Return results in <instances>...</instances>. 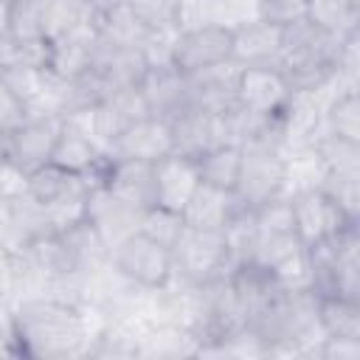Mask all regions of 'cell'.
I'll return each instance as SVG.
<instances>
[{
    "instance_id": "1",
    "label": "cell",
    "mask_w": 360,
    "mask_h": 360,
    "mask_svg": "<svg viewBox=\"0 0 360 360\" xmlns=\"http://www.w3.org/2000/svg\"><path fill=\"white\" fill-rule=\"evenodd\" d=\"M104 326L96 304H70L51 295L20 298L8 312V343L14 354L39 360L87 357Z\"/></svg>"
},
{
    "instance_id": "2",
    "label": "cell",
    "mask_w": 360,
    "mask_h": 360,
    "mask_svg": "<svg viewBox=\"0 0 360 360\" xmlns=\"http://www.w3.org/2000/svg\"><path fill=\"white\" fill-rule=\"evenodd\" d=\"M309 290L318 298L338 295L360 301V222L307 248Z\"/></svg>"
},
{
    "instance_id": "3",
    "label": "cell",
    "mask_w": 360,
    "mask_h": 360,
    "mask_svg": "<svg viewBox=\"0 0 360 360\" xmlns=\"http://www.w3.org/2000/svg\"><path fill=\"white\" fill-rule=\"evenodd\" d=\"M239 149L242 158L233 194L242 208L253 211L284 191V138L278 121H273L253 141H245Z\"/></svg>"
},
{
    "instance_id": "4",
    "label": "cell",
    "mask_w": 360,
    "mask_h": 360,
    "mask_svg": "<svg viewBox=\"0 0 360 360\" xmlns=\"http://www.w3.org/2000/svg\"><path fill=\"white\" fill-rule=\"evenodd\" d=\"M172 262H174V273L191 284H208L225 278L231 273L225 233L186 225L172 248Z\"/></svg>"
},
{
    "instance_id": "5",
    "label": "cell",
    "mask_w": 360,
    "mask_h": 360,
    "mask_svg": "<svg viewBox=\"0 0 360 360\" xmlns=\"http://www.w3.org/2000/svg\"><path fill=\"white\" fill-rule=\"evenodd\" d=\"M110 264L141 290H158L174 273L172 250L141 231L129 233L110 250Z\"/></svg>"
},
{
    "instance_id": "6",
    "label": "cell",
    "mask_w": 360,
    "mask_h": 360,
    "mask_svg": "<svg viewBox=\"0 0 360 360\" xmlns=\"http://www.w3.org/2000/svg\"><path fill=\"white\" fill-rule=\"evenodd\" d=\"M292 211V228L304 248H312L349 225H357L343 214V208L323 191V188H304L287 197Z\"/></svg>"
},
{
    "instance_id": "7",
    "label": "cell",
    "mask_w": 360,
    "mask_h": 360,
    "mask_svg": "<svg viewBox=\"0 0 360 360\" xmlns=\"http://www.w3.org/2000/svg\"><path fill=\"white\" fill-rule=\"evenodd\" d=\"M233 51V28L225 25H197L183 28L172 45V65L180 73H194L211 65L231 62Z\"/></svg>"
},
{
    "instance_id": "8",
    "label": "cell",
    "mask_w": 360,
    "mask_h": 360,
    "mask_svg": "<svg viewBox=\"0 0 360 360\" xmlns=\"http://www.w3.org/2000/svg\"><path fill=\"white\" fill-rule=\"evenodd\" d=\"M290 96H292V90H290L284 73L276 65H248V68H239L236 101H239L242 110H248L253 115L273 118V115H278L287 107Z\"/></svg>"
},
{
    "instance_id": "9",
    "label": "cell",
    "mask_w": 360,
    "mask_h": 360,
    "mask_svg": "<svg viewBox=\"0 0 360 360\" xmlns=\"http://www.w3.org/2000/svg\"><path fill=\"white\" fill-rule=\"evenodd\" d=\"M62 132V118H25L8 135H3L6 160H11L25 174L51 163V152Z\"/></svg>"
},
{
    "instance_id": "10",
    "label": "cell",
    "mask_w": 360,
    "mask_h": 360,
    "mask_svg": "<svg viewBox=\"0 0 360 360\" xmlns=\"http://www.w3.org/2000/svg\"><path fill=\"white\" fill-rule=\"evenodd\" d=\"M172 152V127L163 118L146 115L135 124H127L110 143V160H146L155 163Z\"/></svg>"
},
{
    "instance_id": "11",
    "label": "cell",
    "mask_w": 360,
    "mask_h": 360,
    "mask_svg": "<svg viewBox=\"0 0 360 360\" xmlns=\"http://www.w3.org/2000/svg\"><path fill=\"white\" fill-rule=\"evenodd\" d=\"M141 214H143V211L127 205L124 200H118L115 194H110V191L104 188V183H101V186H96V188L90 191V197H87V214H84V219L101 233L104 245L112 250L121 239H127L129 233L138 231Z\"/></svg>"
},
{
    "instance_id": "12",
    "label": "cell",
    "mask_w": 360,
    "mask_h": 360,
    "mask_svg": "<svg viewBox=\"0 0 360 360\" xmlns=\"http://www.w3.org/2000/svg\"><path fill=\"white\" fill-rule=\"evenodd\" d=\"M197 186H200V172L194 158L169 152L166 158L155 160V205L183 214Z\"/></svg>"
},
{
    "instance_id": "13",
    "label": "cell",
    "mask_w": 360,
    "mask_h": 360,
    "mask_svg": "<svg viewBox=\"0 0 360 360\" xmlns=\"http://www.w3.org/2000/svg\"><path fill=\"white\" fill-rule=\"evenodd\" d=\"M104 188L127 205L146 211L155 205V163L146 160H107Z\"/></svg>"
},
{
    "instance_id": "14",
    "label": "cell",
    "mask_w": 360,
    "mask_h": 360,
    "mask_svg": "<svg viewBox=\"0 0 360 360\" xmlns=\"http://www.w3.org/2000/svg\"><path fill=\"white\" fill-rule=\"evenodd\" d=\"M96 42H98V31H96V20L76 25L73 31L51 39V56H48V70H53L62 79H76L82 76L96 53Z\"/></svg>"
},
{
    "instance_id": "15",
    "label": "cell",
    "mask_w": 360,
    "mask_h": 360,
    "mask_svg": "<svg viewBox=\"0 0 360 360\" xmlns=\"http://www.w3.org/2000/svg\"><path fill=\"white\" fill-rule=\"evenodd\" d=\"M141 93L149 104V115L172 121L177 112L188 107V93H186V76L174 65H160V68H146V76L141 82Z\"/></svg>"
},
{
    "instance_id": "16",
    "label": "cell",
    "mask_w": 360,
    "mask_h": 360,
    "mask_svg": "<svg viewBox=\"0 0 360 360\" xmlns=\"http://www.w3.org/2000/svg\"><path fill=\"white\" fill-rule=\"evenodd\" d=\"M278 51H281V25L256 17V20L242 22V25L233 28L231 59L239 68H248V65H276Z\"/></svg>"
},
{
    "instance_id": "17",
    "label": "cell",
    "mask_w": 360,
    "mask_h": 360,
    "mask_svg": "<svg viewBox=\"0 0 360 360\" xmlns=\"http://www.w3.org/2000/svg\"><path fill=\"white\" fill-rule=\"evenodd\" d=\"M242 211V205L236 202L233 191L200 183L197 191L191 194V200L183 208V222L188 228H202V231H222L233 214Z\"/></svg>"
},
{
    "instance_id": "18",
    "label": "cell",
    "mask_w": 360,
    "mask_h": 360,
    "mask_svg": "<svg viewBox=\"0 0 360 360\" xmlns=\"http://www.w3.org/2000/svg\"><path fill=\"white\" fill-rule=\"evenodd\" d=\"M107 152L93 143L90 138H84L82 132L70 129L62 124V132L56 138V146L51 152V163L65 169V172H73V174H96V172H104L107 169Z\"/></svg>"
},
{
    "instance_id": "19",
    "label": "cell",
    "mask_w": 360,
    "mask_h": 360,
    "mask_svg": "<svg viewBox=\"0 0 360 360\" xmlns=\"http://www.w3.org/2000/svg\"><path fill=\"white\" fill-rule=\"evenodd\" d=\"M172 152L186 155V158H200L202 152H208L217 143V124L214 115L200 112L194 107H186L183 112H177L172 121Z\"/></svg>"
},
{
    "instance_id": "20",
    "label": "cell",
    "mask_w": 360,
    "mask_h": 360,
    "mask_svg": "<svg viewBox=\"0 0 360 360\" xmlns=\"http://www.w3.org/2000/svg\"><path fill=\"white\" fill-rule=\"evenodd\" d=\"M197 352H200V340L188 329L177 323H152L149 329H143L135 357L174 360V357H197Z\"/></svg>"
},
{
    "instance_id": "21",
    "label": "cell",
    "mask_w": 360,
    "mask_h": 360,
    "mask_svg": "<svg viewBox=\"0 0 360 360\" xmlns=\"http://www.w3.org/2000/svg\"><path fill=\"white\" fill-rule=\"evenodd\" d=\"M96 31H98V42L112 48H132V51H141L146 37L152 34V28L135 14L129 3H121L104 14H96Z\"/></svg>"
},
{
    "instance_id": "22",
    "label": "cell",
    "mask_w": 360,
    "mask_h": 360,
    "mask_svg": "<svg viewBox=\"0 0 360 360\" xmlns=\"http://www.w3.org/2000/svg\"><path fill=\"white\" fill-rule=\"evenodd\" d=\"M59 236H62V242H65V248H68V253H70L82 278H87V276H93V273H98L101 267L110 264V248L104 245L101 233L87 219L76 222L73 228L62 231Z\"/></svg>"
},
{
    "instance_id": "23",
    "label": "cell",
    "mask_w": 360,
    "mask_h": 360,
    "mask_svg": "<svg viewBox=\"0 0 360 360\" xmlns=\"http://www.w3.org/2000/svg\"><path fill=\"white\" fill-rule=\"evenodd\" d=\"M321 132L346 138L360 143V104H357V87H338L332 98L323 107L321 115Z\"/></svg>"
},
{
    "instance_id": "24",
    "label": "cell",
    "mask_w": 360,
    "mask_h": 360,
    "mask_svg": "<svg viewBox=\"0 0 360 360\" xmlns=\"http://www.w3.org/2000/svg\"><path fill=\"white\" fill-rule=\"evenodd\" d=\"M304 17L335 37H346L360 31V0H307Z\"/></svg>"
},
{
    "instance_id": "25",
    "label": "cell",
    "mask_w": 360,
    "mask_h": 360,
    "mask_svg": "<svg viewBox=\"0 0 360 360\" xmlns=\"http://www.w3.org/2000/svg\"><path fill=\"white\" fill-rule=\"evenodd\" d=\"M239 158L242 149L233 143H222V146H211L208 152H202L197 158V172H200V183L233 191L236 177H239Z\"/></svg>"
},
{
    "instance_id": "26",
    "label": "cell",
    "mask_w": 360,
    "mask_h": 360,
    "mask_svg": "<svg viewBox=\"0 0 360 360\" xmlns=\"http://www.w3.org/2000/svg\"><path fill=\"white\" fill-rule=\"evenodd\" d=\"M318 318L326 335L360 340V301L326 295L318 298Z\"/></svg>"
},
{
    "instance_id": "27",
    "label": "cell",
    "mask_w": 360,
    "mask_h": 360,
    "mask_svg": "<svg viewBox=\"0 0 360 360\" xmlns=\"http://www.w3.org/2000/svg\"><path fill=\"white\" fill-rule=\"evenodd\" d=\"M90 20H96V11L87 0H42V25L48 42Z\"/></svg>"
},
{
    "instance_id": "28",
    "label": "cell",
    "mask_w": 360,
    "mask_h": 360,
    "mask_svg": "<svg viewBox=\"0 0 360 360\" xmlns=\"http://www.w3.org/2000/svg\"><path fill=\"white\" fill-rule=\"evenodd\" d=\"M6 34L20 42H37L45 39L42 25V0H11L8 6V25Z\"/></svg>"
},
{
    "instance_id": "29",
    "label": "cell",
    "mask_w": 360,
    "mask_h": 360,
    "mask_svg": "<svg viewBox=\"0 0 360 360\" xmlns=\"http://www.w3.org/2000/svg\"><path fill=\"white\" fill-rule=\"evenodd\" d=\"M186 222H183V214L180 211H169V208H160V205H152L141 214V225L138 231L146 233L149 239L160 242L163 248H174V242L180 239Z\"/></svg>"
},
{
    "instance_id": "30",
    "label": "cell",
    "mask_w": 360,
    "mask_h": 360,
    "mask_svg": "<svg viewBox=\"0 0 360 360\" xmlns=\"http://www.w3.org/2000/svg\"><path fill=\"white\" fill-rule=\"evenodd\" d=\"M101 104H104L107 112L112 115L118 132H121L127 124H135V121H141V118L149 115V104H146V98H143V93H141V84L115 90V93H110Z\"/></svg>"
},
{
    "instance_id": "31",
    "label": "cell",
    "mask_w": 360,
    "mask_h": 360,
    "mask_svg": "<svg viewBox=\"0 0 360 360\" xmlns=\"http://www.w3.org/2000/svg\"><path fill=\"white\" fill-rule=\"evenodd\" d=\"M321 188L343 208V214L354 222H360V174H329L321 183Z\"/></svg>"
},
{
    "instance_id": "32",
    "label": "cell",
    "mask_w": 360,
    "mask_h": 360,
    "mask_svg": "<svg viewBox=\"0 0 360 360\" xmlns=\"http://www.w3.org/2000/svg\"><path fill=\"white\" fill-rule=\"evenodd\" d=\"M270 270H273V276H276V281H278V287L284 292L309 290V259H307V248H298L295 253L284 256Z\"/></svg>"
},
{
    "instance_id": "33",
    "label": "cell",
    "mask_w": 360,
    "mask_h": 360,
    "mask_svg": "<svg viewBox=\"0 0 360 360\" xmlns=\"http://www.w3.org/2000/svg\"><path fill=\"white\" fill-rule=\"evenodd\" d=\"M135 14L149 28H174L177 31V8L180 0H127Z\"/></svg>"
},
{
    "instance_id": "34",
    "label": "cell",
    "mask_w": 360,
    "mask_h": 360,
    "mask_svg": "<svg viewBox=\"0 0 360 360\" xmlns=\"http://www.w3.org/2000/svg\"><path fill=\"white\" fill-rule=\"evenodd\" d=\"M307 14V0H259V17L276 25H287Z\"/></svg>"
},
{
    "instance_id": "35",
    "label": "cell",
    "mask_w": 360,
    "mask_h": 360,
    "mask_svg": "<svg viewBox=\"0 0 360 360\" xmlns=\"http://www.w3.org/2000/svg\"><path fill=\"white\" fill-rule=\"evenodd\" d=\"M25 121V107L20 104V98L11 93V87L0 79V138L8 135L14 127H20Z\"/></svg>"
},
{
    "instance_id": "36",
    "label": "cell",
    "mask_w": 360,
    "mask_h": 360,
    "mask_svg": "<svg viewBox=\"0 0 360 360\" xmlns=\"http://www.w3.org/2000/svg\"><path fill=\"white\" fill-rule=\"evenodd\" d=\"M22 194H28V174L3 158V163H0V200L11 202Z\"/></svg>"
},
{
    "instance_id": "37",
    "label": "cell",
    "mask_w": 360,
    "mask_h": 360,
    "mask_svg": "<svg viewBox=\"0 0 360 360\" xmlns=\"http://www.w3.org/2000/svg\"><path fill=\"white\" fill-rule=\"evenodd\" d=\"M318 360H360V340L326 335L318 346Z\"/></svg>"
},
{
    "instance_id": "38",
    "label": "cell",
    "mask_w": 360,
    "mask_h": 360,
    "mask_svg": "<svg viewBox=\"0 0 360 360\" xmlns=\"http://www.w3.org/2000/svg\"><path fill=\"white\" fill-rule=\"evenodd\" d=\"M87 3L93 6L96 14H104V11H110V8H115V6H121V3H127V0H87Z\"/></svg>"
},
{
    "instance_id": "39",
    "label": "cell",
    "mask_w": 360,
    "mask_h": 360,
    "mask_svg": "<svg viewBox=\"0 0 360 360\" xmlns=\"http://www.w3.org/2000/svg\"><path fill=\"white\" fill-rule=\"evenodd\" d=\"M8 6L11 0H0V34H6V25H8Z\"/></svg>"
},
{
    "instance_id": "40",
    "label": "cell",
    "mask_w": 360,
    "mask_h": 360,
    "mask_svg": "<svg viewBox=\"0 0 360 360\" xmlns=\"http://www.w3.org/2000/svg\"><path fill=\"white\" fill-rule=\"evenodd\" d=\"M3 158H6V152H3V138H0V163H3Z\"/></svg>"
}]
</instances>
